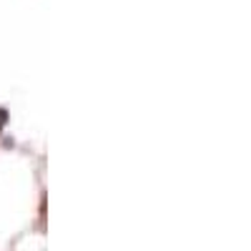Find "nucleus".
I'll return each mask as SVG.
<instances>
[{
  "label": "nucleus",
  "mask_w": 251,
  "mask_h": 251,
  "mask_svg": "<svg viewBox=\"0 0 251 251\" xmlns=\"http://www.w3.org/2000/svg\"><path fill=\"white\" fill-rule=\"evenodd\" d=\"M5 118H8V116H5V111H0V128L5 126Z\"/></svg>",
  "instance_id": "nucleus-1"
}]
</instances>
